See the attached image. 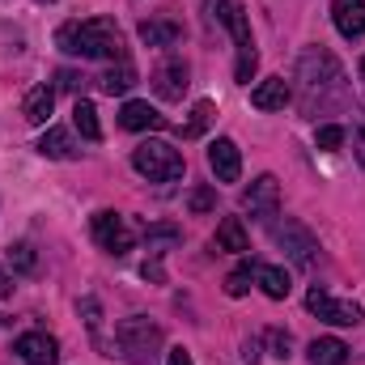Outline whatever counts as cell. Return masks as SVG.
I'll return each instance as SVG.
<instances>
[{"mask_svg": "<svg viewBox=\"0 0 365 365\" xmlns=\"http://www.w3.org/2000/svg\"><path fill=\"white\" fill-rule=\"evenodd\" d=\"M242 208L251 217H259V221L276 217V208H280V182H276V175H259V179L251 182L242 191Z\"/></svg>", "mask_w": 365, "mask_h": 365, "instance_id": "9", "label": "cell"}, {"mask_svg": "<svg viewBox=\"0 0 365 365\" xmlns=\"http://www.w3.org/2000/svg\"><path fill=\"white\" fill-rule=\"evenodd\" d=\"M13 353L26 365H56L60 361V344H56V336H47V331H26V336H17Z\"/></svg>", "mask_w": 365, "mask_h": 365, "instance_id": "10", "label": "cell"}, {"mask_svg": "<svg viewBox=\"0 0 365 365\" xmlns=\"http://www.w3.org/2000/svg\"><path fill=\"white\" fill-rule=\"evenodd\" d=\"M264 344H268V353H272L276 361H289L293 357V336L284 327H268L264 331Z\"/></svg>", "mask_w": 365, "mask_h": 365, "instance_id": "26", "label": "cell"}, {"mask_svg": "<svg viewBox=\"0 0 365 365\" xmlns=\"http://www.w3.org/2000/svg\"><path fill=\"white\" fill-rule=\"evenodd\" d=\"M73 123H77V132H81L86 140H102V123H98L93 102H81V98H77V106H73Z\"/></svg>", "mask_w": 365, "mask_h": 365, "instance_id": "24", "label": "cell"}, {"mask_svg": "<svg viewBox=\"0 0 365 365\" xmlns=\"http://www.w3.org/2000/svg\"><path fill=\"white\" fill-rule=\"evenodd\" d=\"M272 238L297 268H314V259H319V238H314L302 221H280V225H272Z\"/></svg>", "mask_w": 365, "mask_h": 365, "instance_id": "6", "label": "cell"}, {"mask_svg": "<svg viewBox=\"0 0 365 365\" xmlns=\"http://www.w3.org/2000/svg\"><path fill=\"white\" fill-rule=\"evenodd\" d=\"M182 242V230L179 225H149L145 230V247H149V259H162L170 247Z\"/></svg>", "mask_w": 365, "mask_h": 365, "instance_id": "21", "label": "cell"}, {"mask_svg": "<svg viewBox=\"0 0 365 365\" xmlns=\"http://www.w3.org/2000/svg\"><path fill=\"white\" fill-rule=\"evenodd\" d=\"M77 310H81V319H86L90 336L102 344V306H98V297H81V302H77Z\"/></svg>", "mask_w": 365, "mask_h": 365, "instance_id": "27", "label": "cell"}, {"mask_svg": "<svg viewBox=\"0 0 365 365\" xmlns=\"http://www.w3.org/2000/svg\"><path fill=\"white\" fill-rule=\"evenodd\" d=\"M255 280H259V289L272 297V302H284L289 297V272L284 268H276V264H255Z\"/></svg>", "mask_w": 365, "mask_h": 365, "instance_id": "18", "label": "cell"}, {"mask_svg": "<svg viewBox=\"0 0 365 365\" xmlns=\"http://www.w3.org/2000/svg\"><path fill=\"white\" fill-rule=\"evenodd\" d=\"M251 276H255V268H251V264H242L238 272L225 276V293H230V297H247V293H251Z\"/></svg>", "mask_w": 365, "mask_h": 365, "instance_id": "28", "label": "cell"}, {"mask_svg": "<svg viewBox=\"0 0 365 365\" xmlns=\"http://www.w3.org/2000/svg\"><path fill=\"white\" fill-rule=\"evenodd\" d=\"M297 106L310 119L349 106V77L327 47H306L297 56Z\"/></svg>", "mask_w": 365, "mask_h": 365, "instance_id": "1", "label": "cell"}, {"mask_svg": "<svg viewBox=\"0 0 365 365\" xmlns=\"http://www.w3.org/2000/svg\"><path fill=\"white\" fill-rule=\"evenodd\" d=\"M90 230H93V242H98L102 251H110V255H128V251H132V242H136V234H132L128 217H119V212H110V208L93 212Z\"/></svg>", "mask_w": 365, "mask_h": 365, "instance_id": "7", "label": "cell"}, {"mask_svg": "<svg viewBox=\"0 0 365 365\" xmlns=\"http://www.w3.org/2000/svg\"><path fill=\"white\" fill-rule=\"evenodd\" d=\"M289 98H293V86H289L284 77H264V81L251 90V106H259V110H284Z\"/></svg>", "mask_w": 365, "mask_h": 365, "instance_id": "13", "label": "cell"}, {"mask_svg": "<svg viewBox=\"0 0 365 365\" xmlns=\"http://www.w3.org/2000/svg\"><path fill=\"white\" fill-rule=\"evenodd\" d=\"M51 106H56V90L51 86H34V90L26 93V123H47L51 119Z\"/></svg>", "mask_w": 365, "mask_h": 365, "instance_id": "19", "label": "cell"}, {"mask_svg": "<svg viewBox=\"0 0 365 365\" xmlns=\"http://www.w3.org/2000/svg\"><path fill=\"white\" fill-rule=\"evenodd\" d=\"M212 204H217V195H212L208 187H195V191H191V200H187V208H191V212H208Z\"/></svg>", "mask_w": 365, "mask_h": 365, "instance_id": "32", "label": "cell"}, {"mask_svg": "<svg viewBox=\"0 0 365 365\" xmlns=\"http://www.w3.org/2000/svg\"><path fill=\"white\" fill-rule=\"evenodd\" d=\"M242 357H247V361L255 365V361H259V344H255V340H247V349H242Z\"/></svg>", "mask_w": 365, "mask_h": 365, "instance_id": "36", "label": "cell"}, {"mask_svg": "<svg viewBox=\"0 0 365 365\" xmlns=\"http://www.w3.org/2000/svg\"><path fill=\"white\" fill-rule=\"evenodd\" d=\"M314 140H319V149H340V145H344V128H340V123H323Z\"/></svg>", "mask_w": 365, "mask_h": 365, "instance_id": "30", "label": "cell"}, {"mask_svg": "<svg viewBox=\"0 0 365 365\" xmlns=\"http://www.w3.org/2000/svg\"><path fill=\"white\" fill-rule=\"evenodd\" d=\"M38 153L51 158V162H73V158H77V140H73L64 128H47L43 140H38Z\"/></svg>", "mask_w": 365, "mask_h": 365, "instance_id": "17", "label": "cell"}, {"mask_svg": "<svg viewBox=\"0 0 365 365\" xmlns=\"http://www.w3.org/2000/svg\"><path fill=\"white\" fill-rule=\"evenodd\" d=\"M212 119H217V106H212L208 98H200V102L191 106V119L182 123V136H200V132H204V128H208Z\"/></svg>", "mask_w": 365, "mask_h": 365, "instance_id": "25", "label": "cell"}, {"mask_svg": "<svg viewBox=\"0 0 365 365\" xmlns=\"http://www.w3.org/2000/svg\"><path fill=\"white\" fill-rule=\"evenodd\" d=\"M212 13H217V21L234 34V47H238L234 77H238V86H251L255 64H259V51H255V38H251V21H247L242 0H212Z\"/></svg>", "mask_w": 365, "mask_h": 365, "instance_id": "3", "label": "cell"}, {"mask_svg": "<svg viewBox=\"0 0 365 365\" xmlns=\"http://www.w3.org/2000/svg\"><path fill=\"white\" fill-rule=\"evenodd\" d=\"M115 344H119V353L132 365H153L158 349H162V327L140 319V314H132V319H123L115 327Z\"/></svg>", "mask_w": 365, "mask_h": 365, "instance_id": "4", "label": "cell"}, {"mask_svg": "<svg viewBox=\"0 0 365 365\" xmlns=\"http://www.w3.org/2000/svg\"><path fill=\"white\" fill-rule=\"evenodd\" d=\"M60 51L81 56V60H123V34L110 17H86V21H64L56 30Z\"/></svg>", "mask_w": 365, "mask_h": 365, "instance_id": "2", "label": "cell"}, {"mask_svg": "<svg viewBox=\"0 0 365 365\" xmlns=\"http://www.w3.org/2000/svg\"><path fill=\"white\" fill-rule=\"evenodd\" d=\"M119 123H123L128 132H153V128H166V115H158L149 102H123Z\"/></svg>", "mask_w": 365, "mask_h": 365, "instance_id": "15", "label": "cell"}, {"mask_svg": "<svg viewBox=\"0 0 365 365\" xmlns=\"http://www.w3.org/2000/svg\"><path fill=\"white\" fill-rule=\"evenodd\" d=\"M9 264H13L17 272H34V247H30V242H13V247H9Z\"/></svg>", "mask_w": 365, "mask_h": 365, "instance_id": "29", "label": "cell"}, {"mask_svg": "<svg viewBox=\"0 0 365 365\" xmlns=\"http://www.w3.org/2000/svg\"><path fill=\"white\" fill-rule=\"evenodd\" d=\"M306 310L319 314L323 323H336V327H357V323H361V306H357V302H340V297H331V293L319 289V284L306 293Z\"/></svg>", "mask_w": 365, "mask_h": 365, "instance_id": "8", "label": "cell"}, {"mask_svg": "<svg viewBox=\"0 0 365 365\" xmlns=\"http://www.w3.org/2000/svg\"><path fill=\"white\" fill-rule=\"evenodd\" d=\"M344 357H349V349L336 336H323L310 344V365H344Z\"/></svg>", "mask_w": 365, "mask_h": 365, "instance_id": "22", "label": "cell"}, {"mask_svg": "<svg viewBox=\"0 0 365 365\" xmlns=\"http://www.w3.org/2000/svg\"><path fill=\"white\" fill-rule=\"evenodd\" d=\"M208 166H212L217 182H238V175H242V153H238V145H234L230 136L212 140V145H208Z\"/></svg>", "mask_w": 365, "mask_h": 365, "instance_id": "11", "label": "cell"}, {"mask_svg": "<svg viewBox=\"0 0 365 365\" xmlns=\"http://www.w3.org/2000/svg\"><path fill=\"white\" fill-rule=\"evenodd\" d=\"M153 90L166 102H179L182 93H187V64H182L179 56H170V60H162L153 68Z\"/></svg>", "mask_w": 365, "mask_h": 365, "instance_id": "12", "label": "cell"}, {"mask_svg": "<svg viewBox=\"0 0 365 365\" xmlns=\"http://www.w3.org/2000/svg\"><path fill=\"white\" fill-rule=\"evenodd\" d=\"M9 293H13V280H9V272H4V268H0V297H9Z\"/></svg>", "mask_w": 365, "mask_h": 365, "instance_id": "37", "label": "cell"}, {"mask_svg": "<svg viewBox=\"0 0 365 365\" xmlns=\"http://www.w3.org/2000/svg\"><path fill=\"white\" fill-rule=\"evenodd\" d=\"M166 365H191V353H187V349H170Z\"/></svg>", "mask_w": 365, "mask_h": 365, "instance_id": "34", "label": "cell"}, {"mask_svg": "<svg viewBox=\"0 0 365 365\" xmlns=\"http://www.w3.org/2000/svg\"><path fill=\"white\" fill-rule=\"evenodd\" d=\"M140 272H145V280H158V284H162V259H149Z\"/></svg>", "mask_w": 365, "mask_h": 365, "instance_id": "33", "label": "cell"}, {"mask_svg": "<svg viewBox=\"0 0 365 365\" xmlns=\"http://www.w3.org/2000/svg\"><path fill=\"white\" fill-rule=\"evenodd\" d=\"M132 166L136 175H145L149 182H175L182 179V153L166 140H145L132 149Z\"/></svg>", "mask_w": 365, "mask_h": 365, "instance_id": "5", "label": "cell"}, {"mask_svg": "<svg viewBox=\"0 0 365 365\" xmlns=\"http://www.w3.org/2000/svg\"><path fill=\"white\" fill-rule=\"evenodd\" d=\"M140 43H149V47H175L182 38L179 21H140Z\"/></svg>", "mask_w": 365, "mask_h": 365, "instance_id": "20", "label": "cell"}, {"mask_svg": "<svg viewBox=\"0 0 365 365\" xmlns=\"http://www.w3.org/2000/svg\"><path fill=\"white\" fill-rule=\"evenodd\" d=\"M353 153H357V162L365 166V102L357 106V119H353Z\"/></svg>", "mask_w": 365, "mask_h": 365, "instance_id": "31", "label": "cell"}, {"mask_svg": "<svg viewBox=\"0 0 365 365\" xmlns=\"http://www.w3.org/2000/svg\"><path fill=\"white\" fill-rule=\"evenodd\" d=\"M361 77H365V60H361Z\"/></svg>", "mask_w": 365, "mask_h": 365, "instance_id": "38", "label": "cell"}, {"mask_svg": "<svg viewBox=\"0 0 365 365\" xmlns=\"http://www.w3.org/2000/svg\"><path fill=\"white\" fill-rule=\"evenodd\" d=\"M212 247H217V251H230V255H242V251H251V238H247V225H242V217H225V221L217 225V238H212Z\"/></svg>", "mask_w": 365, "mask_h": 365, "instance_id": "16", "label": "cell"}, {"mask_svg": "<svg viewBox=\"0 0 365 365\" xmlns=\"http://www.w3.org/2000/svg\"><path fill=\"white\" fill-rule=\"evenodd\" d=\"M331 21L344 38H361L365 34V0H336L331 4Z\"/></svg>", "mask_w": 365, "mask_h": 365, "instance_id": "14", "label": "cell"}, {"mask_svg": "<svg viewBox=\"0 0 365 365\" xmlns=\"http://www.w3.org/2000/svg\"><path fill=\"white\" fill-rule=\"evenodd\" d=\"M60 86H64V90H77V86H81V77H77V73H60Z\"/></svg>", "mask_w": 365, "mask_h": 365, "instance_id": "35", "label": "cell"}, {"mask_svg": "<svg viewBox=\"0 0 365 365\" xmlns=\"http://www.w3.org/2000/svg\"><path fill=\"white\" fill-rule=\"evenodd\" d=\"M98 86H102L106 93H128L132 86H136V68H132L128 60H119L115 68H106V73L98 77Z\"/></svg>", "mask_w": 365, "mask_h": 365, "instance_id": "23", "label": "cell"}]
</instances>
